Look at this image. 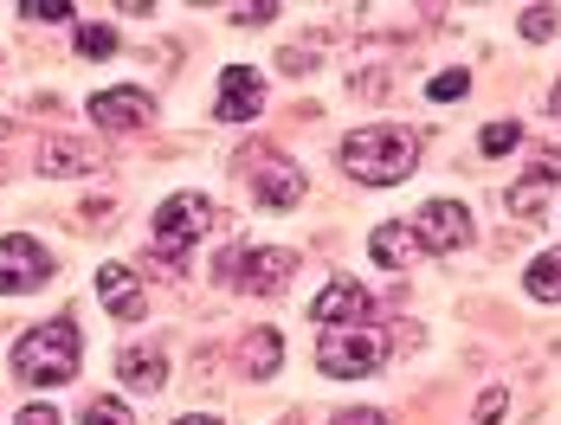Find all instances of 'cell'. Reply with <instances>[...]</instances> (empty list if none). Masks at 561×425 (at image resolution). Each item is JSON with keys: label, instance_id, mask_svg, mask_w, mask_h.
<instances>
[{"label": "cell", "instance_id": "4fadbf2b", "mask_svg": "<svg viewBox=\"0 0 561 425\" xmlns=\"http://www.w3.org/2000/svg\"><path fill=\"white\" fill-rule=\"evenodd\" d=\"M116 374H123L136 393H162V387H169V355H162V348H123Z\"/></svg>", "mask_w": 561, "mask_h": 425}, {"label": "cell", "instance_id": "f546056e", "mask_svg": "<svg viewBox=\"0 0 561 425\" xmlns=\"http://www.w3.org/2000/svg\"><path fill=\"white\" fill-rule=\"evenodd\" d=\"M549 110H556V116H561V84H556V97H549Z\"/></svg>", "mask_w": 561, "mask_h": 425}, {"label": "cell", "instance_id": "83f0119b", "mask_svg": "<svg viewBox=\"0 0 561 425\" xmlns=\"http://www.w3.org/2000/svg\"><path fill=\"white\" fill-rule=\"evenodd\" d=\"M336 425H388L381 413H336Z\"/></svg>", "mask_w": 561, "mask_h": 425}, {"label": "cell", "instance_id": "44dd1931", "mask_svg": "<svg viewBox=\"0 0 561 425\" xmlns=\"http://www.w3.org/2000/svg\"><path fill=\"white\" fill-rule=\"evenodd\" d=\"M465 84H471L465 71H439V78L426 84V97H433V104H451V97H465Z\"/></svg>", "mask_w": 561, "mask_h": 425}, {"label": "cell", "instance_id": "5bb4252c", "mask_svg": "<svg viewBox=\"0 0 561 425\" xmlns=\"http://www.w3.org/2000/svg\"><path fill=\"white\" fill-rule=\"evenodd\" d=\"M368 252H375V265H413L420 259V239H413V226H381L368 239Z\"/></svg>", "mask_w": 561, "mask_h": 425}, {"label": "cell", "instance_id": "cb8c5ba5", "mask_svg": "<svg viewBox=\"0 0 561 425\" xmlns=\"http://www.w3.org/2000/svg\"><path fill=\"white\" fill-rule=\"evenodd\" d=\"M516 149V123H491L484 129V156H510Z\"/></svg>", "mask_w": 561, "mask_h": 425}, {"label": "cell", "instance_id": "4316f807", "mask_svg": "<svg viewBox=\"0 0 561 425\" xmlns=\"http://www.w3.org/2000/svg\"><path fill=\"white\" fill-rule=\"evenodd\" d=\"M13 425H58V413H53V406H26Z\"/></svg>", "mask_w": 561, "mask_h": 425}, {"label": "cell", "instance_id": "ffe728a7", "mask_svg": "<svg viewBox=\"0 0 561 425\" xmlns=\"http://www.w3.org/2000/svg\"><path fill=\"white\" fill-rule=\"evenodd\" d=\"M84 425H129V406L123 400H91L84 406Z\"/></svg>", "mask_w": 561, "mask_h": 425}, {"label": "cell", "instance_id": "8992f818", "mask_svg": "<svg viewBox=\"0 0 561 425\" xmlns=\"http://www.w3.org/2000/svg\"><path fill=\"white\" fill-rule=\"evenodd\" d=\"M413 239H420V252H458L471 239V213L458 207V200H433L413 219Z\"/></svg>", "mask_w": 561, "mask_h": 425}, {"label": "cell", "instance_id": "d4e9b609", "mask_svg": "<svg viewBox=\"0 0 561 425\" xmlns=\"http://www.w3.org/2000/svg\"><path fill=\"white\" fill-rule=\"evenodd\" d=\"M504 387H491V393H484V400H478V425H497V413H504Z\"/></svg>", "mask_w": 561, "mask_h": 425}, {"label": "cell", "instance_id": "30bf717a", "mask_svg": "<svg viewBox=\"0 0 561 425\" xmlns=\"http://www.w3.org/2000/svg\"><path fill=\"white\" fill-rule=\"evenodd\" d=\"M290 271H297V259H290V252H239V259H232L239 290H259V297H278Z\"/></svg>", "mask_w": 561, "mask_h": 425}, {"label": "cell", "instance_id": "9c48e42d", "mask_svg": "<svg viewBox=\"0 0 561 425\" xmlns=\"http://www.w3.org/2000/svg\"><path fill=\"white\" fill-rule=\"evenodd\" d=\"M259 104H265L259 71H252V65H226L220 97H214V116H220V123H245V116H259Z\"/></svg>", "mask_w": 561, "mask_h": 425}, {"label": "cell", "instance_id": "7402d4cb", "mask_svg": "<svg viewBox=\"0 0 561 425\" xmlns=\"http://www.w3.org/2000/svg\"><path fill=\"white\" fill-rule=\"evenodd\" d=\"M549 181H561V149H542L529 168V187H549Z\"/></svg>", "mask_w": 561, "mask_h": 425}, {"label": "cell", "instance_id": "484cf974", "mask_svg": "<svg viewBox=\"0 0 561 425\" xmlns=\"http://www.w3.org/2000/svg\"><path fill=\"white\" fill-rule=\"evenodd\" d=\"M232 20H239V26H259V20H278V7H272V0H265V7H232Z\"/></svg>", "mask_w": 561, "mask_h": 425}, {"label": "cell", "instance_id": "277c9868", "mask_svg": "<svg viewBox=\"0 0 561 425\" xmlns=\"http://www.w3.org/2000/svg\"><path fill=\"white\" fill-rule=\"evenodd\" d=\"M381 355H388L381 329H323V342H317V368L330 380H362L381 368Z\"/></svg>", "mask_w": 561, "mask_h": 425}, {"label": "cell", "instance_id": "52a82bcc", "mask_svg": "<svg viewBox=\"0 0 561 425\" xmlns=\"http://www.w3.org/2000/svg\"><path fill=\"white\" fill-rule=\"evenodd\" d=\"M310 317L323 322V329H362V322L375 317V297L362 290V284H330V290H317V303H310Z\"/></svg>", "mask_w": 561, "mask_h": 425}, {"label": "cell", "instance_id": "5b68a950", "mask_svg": "<svg viewBox=\"0 0 561 425\" xmlns=\"http://www.w3.org/2000/svg\"><path fill=\"white\" fill-rule=\"evenodd\" d=\"M46 277H53V259H46L39 239H26V232H7L0 239V297H26Z\"/></svg>", "mask_w": 561, "mask_h": 425}, {"label": "cell", "instance_id": "d6986e66", "mask_svg": "<svg viewBox=\"0 0 561 425\" xmlns=\"http://www.w3.org/2000/svg\"><path fill=\"white\" fill-rule=\"evenodd\" d=\"M78 53H84V58H111L116 53V33H111V26H78Z\"/></svg>", "mask_w": 561, "mask_h": 425}, {"label": "cell", "instance_id": "3957f363", "mask_svg": "<svg viewBox=\"0 0 561 425\" xmlns=\"http://www.w3.org/2000/svg\"><path fill=\"white\" fill-rule=\"evenodd\" d=\"M207 226H214V200H207V194H174V200H162V213H156V239H149V252H156L162 265H181L187 245H194Z\"/></svg>", "mask_w": 561, "mask_h": 425}, {"label": "cell", "instance_id": "f1b7e54d", "mask_svg": "<svg viewBox=\"0 0 561 425\" xmlns=\"http://www.w3.org/2000/svg\"><path fill=\"white\" fill-rule=\"evenodd\" d=\"M174 425H220V420H207V413H187V420H174Z\"/></svg>", "mask_w": 561, "mask_h": 425}, {"label": "cell", "instance_id": "ac0fdd59", "mask_svg": "<svg viewBox=\"0 0 561 425\" xmlns=\"http://www.w3.org/2000/svg\"><path fill=\"white\" fill-rule=\"evenodd\" d=\"M556 7H523V20H516V26H523V39H556Z\"/></svg>", "mask_w": 561, "mask_h": 425}, {"label": "cell", "instance_id": "6da1fadb", "mask_svg": "<svg viewBox=\"0 0 561 425\" xmlns=\"http://www.w3.org/2000/svg\"><path fill=\"white\" fill-rule=\"evenodd\" d=\"M78 329L71 317L58 322H39V329H26L20 342H13V380L20 387H65L71 374H78Z\"/></svg>", "mask_w": 561, "mask_h": 425}, {"label": "cell", "instance_id": "7a4b0ae2", "mask_svg": "<svg viewBox=\"0 0 561 425\" xmlns=\"http://www.w3.org/2000/svg\"><path fill=\"white\" fill-rule=\"evenodd\" d=\"M413 161H420V142H413L407 129H388V123L355 129V136L342 142V168H348L355 181H368V187H393V181H407Z\"/></svg>", "mask_w": 561, "mask_h": 425}, {"label": "cell", "instance_id": "7c38bea8", "mask_svg": "<svg viewBox=\"0 0 561 425\" xmlns=\"http://www.w3.org/2000/svg\"><path fill=\"white\" fill-rule=\"evenodd\" d=\"M98 297L111 303L116 322H142L149 317V297H142V284H136V271L129 265H104L98 271Z\"/></svg>", "mask_w": 561, "mask_h": 425}, {"label": "cell", "instance_id": "9a60e30c", "mask_svg": "<svg viewBox=\"0 0 561 425\" xmlns=\"http://www.w3.org/2000/svg\"><path fill=\"white\" fill-rule=\"evenodd\" d=\"M278 355H284V342H278V329H259V335H245V348H239V361H245V374H278Z\"/></svg>", "mask_w": 561, "mask_h": 425}, {"label": "cell", "instance_id": "4dcf8cb0", "mask_svg": "<svg viewBox=\"0 0 561 425\" xmlns=\"http://www.w3.org/2000/svg\"><path fill=\"white\" fill-rule=\"evenodd\" d=\"M0 129H7V123H0Z\"/></svg>", "mask_w": 561, "mask_h": 425}, {"label": "cell", "instance_id": "2e32d148", "mask_svg": "<svg viewBox=\"0 0 561 425\" xmlns=\"http://www.w3.org/2000/svg\"><path fill=\"white\" fill-rule=\"evenodd\" d=\"M523 284H529L536 303H561V252H542L536 265L523 271Z\"/></svg>", "mask_w": 561, "mask_h": 425}, {"label": "cell", "instance_id": "8fae6325", "mask_svg": "<svg viewBox=\"0 0 561 425\" xmlns=\"http://www.w3.org/2000/svg\"><path fill=\"white\" fill-rule=\"evenodd\" d=\"M252 194H259L265 207H297V200H304V174L284 156H259L252 161Z\"/></svg>", "mask_w": 561, "mask_h": 425}, {"label": "cell", "instance_id": "603a6c76", "mask_svg": "<svg viewBox=\"0 0 561 425\" xmlns=\"http://www.w3.org/2000/svg\"><path fill=\"white\" fill-rule=\"evenodd\" d=\"M26 20H71V0H20Z\"/></svg>", "mask_w": 561, "mask_h": 425}, {"label": "cell", "instance_id": "e0dca14e", "mask_svg": "<svg viewBox=\"0 0 561 425\" xmlns=\"http://www.w3.org/2000/svg\"><path fill=\"white\" fill-rule=\"evenodd\" d=\"M39 168H46V174H84V168H91V156H84L78 142H46Z\"/></svg>", "mask_w": 561, "mask_h": 425}, {"label": "cell", "instance_id": "ba28073f", "mask_svg": "<svg viewBox=\"0 0 561 425\" xmlns=\"http://www.w3.org/2000/svg\"><path fill=\"white\" fill-rule=\"evenodd\" d=\"M91 116L104 129H142V123H156V97L136 91V84H116V91H98L91 97Z\"/></svg>", "mask_w": 561, "mask_h": 425}]
</instances>
